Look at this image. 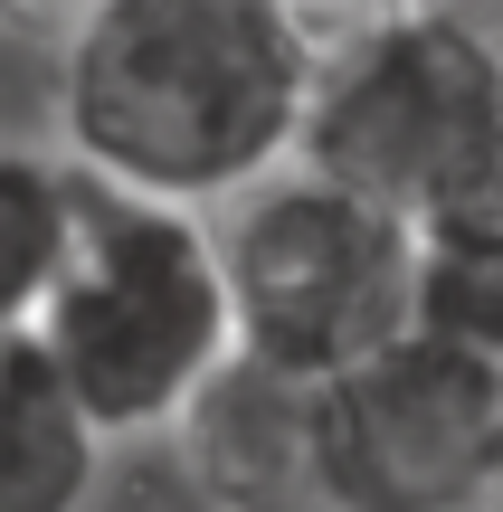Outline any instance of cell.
<instances>
[{"mask_svg": "<svg viewBox=\"0 0 503 512\" xmlns=\"http://www.w3.org/2000/svg\"><path fill=\"white\" fill-rule=\"evenodd\" d=\"M314 57L295 0H86L57 48V143L95 181L228 209L304 152Z\"/></svg>", "mask_w": 503, "mask_h": 512, "instance_id": "cell-1", "label": "cell"}, {"mask_svg": "<svg viewBox=\"0 0 503 512\" xmlns=\"http://www.w3.org/2000/svg\"><path fill=\"white\" fill-rule=\"evenodd\" d=\"M29 332L48 342V361L67 370V389L114 446L171 437L200 380L238 351L219 219L86 171L67 266H57Z\"/></svg>", "mask_w": 503, "mask_h": 512, "instance_id": "cell-2", "label": "cell"}, {"mask_svg": "<svg viewBox=\"0 0 503 512\" xmlns=\"http://www.w3.org/2000/svg\"><path fill=\"white\" fill-rule=\"evenodd\" d=\"M304 162L437 219L503 181V19L485 0H380L323 38Z\"/></svg>", "mask_w": 503, "mask_h": 512, "instance_id": "cell-3", "label": "cell"}, {"mask_svg": "<svg viewBox=\"0 0 503 512\" xmlns=\"http://www.w3.org/2000/svg\"><path fill=\"white\" fill-rule=\"evenodd\" d=\"M209 219H219L228 256L238 351H257V361L333 380L342 361L418 323V219L304 152L247 181Z\"/></svg>", "mask_w": 503, "mask_h": 512, "instance_id": "cell-4", "label": "cell"}, {"mask_svg": "<svg viewBox=\"0 0 503 512\" xmlns=\"http://www.w3.org/2000/svg\"><path fill=\"white\" fill-rule=\"evenodd\" d=\"M323 512H485L503 465V351L409 323L314 380Z\"/></svg>", "mask_w": 503, "mask_h": 512, "instance_id": "cell-5", "label": "cell"}, {"mask_svg": "<svg viewBox=\"0 0 503 512\" xmlns=\"http://www.w3.org/2000/svg\"><path fill=\"white\" fill-rule=\"evenodd\" d=\"M171 456L200 512H323L314 380L257 351H228L200 380V399L171 418Z\"/></svg>", "mask_w": 503, "mask_h": 512, "instance_id": "cell-6", "label": "cell"}, {"mask_svg": "<svg viewBox=\"0 0 503 512\" xmlns=\"http://www.w3.org/2000/svg\"><path fill=\"white\" fill-rule=\"evenodd\" d=\"M105 427L29 323L0 332V512H86L105 484Z\"/></svg>", "mask_w": 503, "mask_h": 512, "instance_id": "cell-7", "label": "cell"}, {"mask_svg": "<svg viewBox=\"0 0 503 512\" xmlns=\"http://www.w3.org/2000/svg\"><path fill=\"white\" fill-rule=\"evenodd\" d=\"M76 200H86L76 152L0 143V332L38 323L57 266H67V238H76Z\"/></svg>", "mask_w": 503, "mask_h": 512, "instance_id": "cell-8", "label": "cell"}, {"mask_svg": "<svg viewBox=\"0 0 503 512\" xmlns=\"http://www.w3.org/2000/svg\"><path fill=\"white\" fill-rule=\"evenodd\" d=\"M418 323L503 351V181L418 219Z\"/></svg>", "mask_w": 503, "mask_h": 512, "instance_id": "cell-9", "label": "cell"}, {"mask_svg": "<svg viewBox=\"0 0 503 512\" xmlns=\"http://www.w3.org/2000/svg\"><path fill=\"white\" fill-rule=\"evenodd\" d=\"M485 512H503V465H494V484H485Z\"/></svg>", "mask_w": 503, "mask_h": 512, "instance_id": "cell-10", "label": "cell"}, {"mask_svg": "<svg viewBox=\"0 0 503 512\" xmlns=\"http://www.w3.org/2000/svg\"><path fill=\"white\" fill-rule=\"evenodd\" d=\"M19 10H29V0H0V19H19Z\"/></svg>", "mask_w": 503, "mask_h": 512, "instance_id": "cell-11", "label": "cell"}, {"mask_svg": "<svg viewBox=\"0 0 503 512\" xmlns=\"http://www.w3.org/2000/svg\"><path fill=\"white\" fill-rule=\"evenodd\" d=\"M485 10H494V19H503V0H485Z\"/></svg>", "mask_w": 503, "mask_h": 512, "instance_id": "cell-12", "label": "cell"}]
</instances>
